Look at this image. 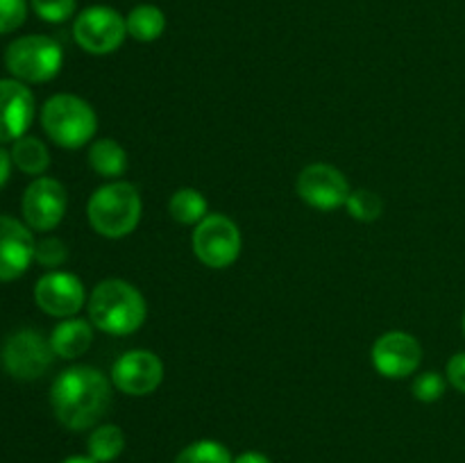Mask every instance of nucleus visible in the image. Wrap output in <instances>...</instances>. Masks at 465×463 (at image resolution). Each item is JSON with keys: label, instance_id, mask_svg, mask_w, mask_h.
<instances>
[{"label": "nucleus", "instance_id": "1", "mask_svg": "<svg viewBox=\"0 0 465 463\" xmlns=\"http://www.w3.org/2000/svg\"><path fill=\"white\" fill-rule=\"evenodd\" d=\"M50 404L66 429H89L107 413L112 404V384L98 368L73 366L54 379Z\"/></svg>", "mask_w": 465, "mask_h": 463}, {"label": "nucleus", "instance_id": "2", "mask_svg": "<svg viewBox=\"0 0 465 463\" xmlns=\"http://www.w3.org/2000/svg\"><path fill=\"white\" fill-rule=\"evenodd\" d=\"M148 316L143 295L125 280H104L91 291L89 318L100 331L114 336L134 334Z\"/></svg>", "mask_w": 465, "mask_h": 463}, {"label": "nucleus", "instance_id": "3", "mask_svg": "<svg viewBox=\"0 0 465 463\" xmlns=\"http://www.w3.org/2000/svg\"><path fill=\"white\" fill-rule=\"evenodd\" d=\"M141 195L130 182H112L91 195L86 216L91 227L107 239H123L132 234L141 221Z\"/></svg>", "mask_w": 465, "mask_h": 463}, {"label": "nucleus", "instance_id": "4", "mask_svg": "<svg viewBox=\"0 0 465 463\" xmlns=\"http://www.w3.org/2000/svg\"><path fill=\"white\" fill-rule=\"evenodd\" d=\"M41 125L50 141L62 148L77 150L94 139L98 130V118L86 100L71 94H57L44 104Z\"/></svg>", "mask_w": 465, "mask_h": 463}, {"label": "nucleus", "instance_id": "5", "mask_svg": "<svg viewBox=\"0 0 465 463\" xmlns=\"http://www.w3.org/2000/svg\"><path fill=\"white\" fill-rule=\"evenodd\" d=\"M5 64L18 82H48L62 71V45L44 34H27L12 41Z\"/></svg>", "mask_w": 465, "mask_h": 463}, {"label": "nucleus", "instance_id": "6", "mask_svg": "<svg viewBox=\"0 0 465 463\" xmlns=\"http://www.w3.org/2000/svg\"><path fill=\"white\" fill-rule=\"evenodd\" d=\"M193 252L204 266L227 268L241 254V232L232 218L209 213L193 230Z\"/></svg>", "mask_w": 465, "mask_h": 463}, {"label": "nucleus", "instance_id": "7", "mask_svg": "<svg viewBox=\"0 0 465 463\" xmlns=\"http://www.w3.org/2000/svg\"><path fill=\"white\" fill-rule=\"evenodd\" d=\"M127 34V23L116 9L94 5L86 7L73 23L77 45L91 54H109L121 48Z\"/></svg>", "mask_w": 465, "mask_h": 463}, {"label": "nucleus", "instance_id": "8", "mask_svg": "<svg viewBox=\"0 0 465 463\" xmlns=\"http://www.w3.org/2000/svg\"><path fill=\"white\" fill-rule=\"evenodd\" d=\"M53 345L35 330H21L3 348V366L14 379H39L53 363Z\"/></svg>", "mask_w": 465, "mask_h": 463}, {"label": "nucleus", "instance_id": "9", "mask_svg": "<svg viewBox=\"0 0 465 463\" xmlns=\"http://www.w3.org/2000/svg\"><path fill=\"white\" fill-rule=\"evenodd\" d=\"M66 204L68 195L62 182L53 177H39L23 193V218L27 227L36 232L54 230L66 213Z\"/></svg>", "mask_w": 465, "mask_h": 463}, {"label": "nucleus", "instance_id": "10", "mask_svg": "<svg viewBox=\"0 0 465 463\" xmlns=\"http://www.w3.org/2000/svg\"><path fill=\"white\" fill-rule=\"evenodd\" d=\"M350 184L339 168L330 163H312L298 177V195L313 209L334 212L350 198Z\"/></svg>", "mask_w": 465, "mask_h": 463}, {"label": "nucleus", "instance_id": "11", "mask_svg": "<svg viewBox=\"0 0 465 463\" xmlns=\"http://www.w3.org/2000/svg\"><path fill=\"white\" fill-rule=\"evenodd\" d=\"M112 381L125 395H150L163 381L162 359L148 350H132L116 359L112 368Z\"/></svg>", "mask_w": 465, "mask_h": 463}, {"label": "nucleus", "instance_id": "12", "mask_svg": "<svg viewBox=\"0 0 465 463\" xmlns=\"http://www.w3.org/2000/svg\"><path fill=\"white\" fill-rule=\"evenodd\" d=\"M372 366L389 379L413 375L422 361V348L416 336L407 331H389L372 345Z\"/></svg>", "mask_w": 465, "mask_h": 463}, {"label": "nucleus", "instance_id": "13", "mask_svg": "<svg viewBox=\"0 0 465 463\" xmlns=\"http://www.w3.org/2000/svg\"><path fill=\"white\" fill-rule=\"evenodd\" d=\"M35 300L41 311L54 318H73L84 307V286L73 272L53 271L35 286Z\"/></svg>", "mask_w": 465, "mask_h": 463}, {"label": "nucleus", "instance_id": "14", "mask_svg": "<svg viewBox=\"0 0 465 463\" xmlns=\"http://www.w3.org/2000/svg\"><path fill=\"white\" fill-rule=\"evenodd\" d=\"M35 236L21 221L0 213V281H12L35 259Z\"/></svg>", "mask_w": 465, "mask_h": 463}, {"label": "nucleus", "instance_id": "15", "mask_svg": "<svg viewBox=\"0 0 465 463\" xmlns=\"http://www.w3.org/2000/svg\"><path fill=\"white\" fill-rule=\"evenodd\" d=\"M35 118V95L23 82L0 80V141L25 136Z\"/></svg>", "mask_w": 465, "mask_h": 463}, {"label": "nucleus", "instance_id": "16", "mask_svg": "<svg viewBox=\"0 0 465 463\" xmlns=\"http://www.w3.org/2000/svg\"><path fill=\"white\" fill-rule=\"evenodd\" d=\"M94 343V330L89 320L82 318H64L50 334L53 352L62 359H77Z\"/></svg>", "mask_w": 465, "mask_h": 463}, {"label": "nucleus", "instance_id": "17", "mask_svg": "<svg viewBox=\"0 0 465 463\" xmlns=\"http://www.w3.org/2000/svg\"><path fill=\"white\" fill-rule=\"evenodd\" d=\"M89 163L98 175L121 177L127 171V153L118 141L100 139L91 143Z\"/></svg>", "mask_w": 465, "mask_h": 463}, {"label": "nucleus", "instance_id": "18", "mask_svg": "<svg viewBox=\"0 0 465 463\" xmlns=\"http://www.w3.org/2000/svg\"><path fill=\"white\" fill-rule=\"evenodd\" d=\"M125 23L127 34L136 41H143V44L159 39L163 30H166V16L154 5H139V7H134L127 14Z\"/></svg>", "mask_w": 465, "mask_h": 463}, {"label": "nucleus", "instance_id": "19", "mask_svg": "<svg viewBox=\"0 0 465 463\" xmlns=\"http://www.w3.org/2000/svg\"><path fill=\"white\" fill-rule=\"evenodd\" d=\"M86 449H89V457L94 461L112 463L125 449V434L118 425H100L91 431Z\"/></svg>", "mask_w": 465, "mask_h": 463}, {"label": "nucleus", "instance_id": "20", "mask_svg": "<svg viewBox=\"0 0 465 463\" xmlns=\"http://www.w3.org/2000/svg\"><path fill=\"white\" fill-rule=\"evenodd\" d=\"M12 162L27 175H41L50 166V154L44 141L36 136H21L12 145Z\"/></svg>", "mask_w": 465, "mask_h": 463}, {"label": "nucleus", "instance_id": "21", "mask_svg": "<svg viewBox=\"0 0 465 463\" xmlns=\"http://www.w3.org/2000/svg\"><path fill=\"white\" fill-rule=\"evenodd\" d=\"M209 204L204 195L195 189H180L173 193L171 202H168V212L182 225H198L200 221L209 216Z\"/></svg>", "mask_w": 465, "mask_h": 463}, {"label": "nucleus", "instance_id": "22", "mask_svg": "<svg viewBox=\"0 0 465 463\" xmlns=\"http://www.w3.org/2000/svg\"><path fill=\"white\" fill-rule=\"evenodd\" d=\"M175 463H234L230 449L218 440H195L177 454Z\"/></svg>", "mask_w": 465, "mask_h": 463}, {"label": "nucleus", "instance_id": "23", "mask_svg": "<svg viewBox=\"0 0 465 463\" xmlns=\"http://www.w3.org/2000/svg\"><path fill=\"white\" fill-rule=\"evenodd\" d=\"M345 207H348L350 216H352L354 221L361 222L377 221V218L381 216V212H384V202H381L380 195L371 189L352 191L348 202H345Z\"/></svg>", "mask_w": 465, "mask_h": 463}, {"label": "nucleus", "instance_id": "24", "mask_svg": "<svg viewBox=\"0 0 465 463\" xmlns=\"http://www.w3.org/2000/svg\"><path fill=\"white\" fill-rule=\"evenodd\" d=\"M41 21L64 23L75 12V0H30Z\"/></svg>", "mask_w": 465, "mask_h": 463}, {"label": "nucleus", "instance_id": "25", "mask_svg": "<svg viewBox=\"0 0 465 463\" xmlns=\"http://www.w3.org/2000/svg\"><path fill=\"white\" fill-rule=\"evenodd\" d=\"M445 389H448V381H445L443 375L439 372H422L416 381H413V395L420 402H436L445 395Z\"/></svg>", "mask_w": 465, "mask_h": 463}, {"label": "nucleus", "instance_id": "26", "mask_svg": "<svg viewBox=\"0 0 465 463\" xmlns=\"http://www.w3.org/2000/svg\"><path fill=\"white\" fill-rule=\"evenodd\" d=\"M35 259L45 268H57L62 266L68 259V248L64 245V241L48 236V239H41L35 245Z\"/></svg>", "mask_w": 465, "mask_h": 463}, {"label": "nucleus", "instance_id": "27", "mask_svg": "<svg viewBox=\"0 0 465 463\" xmlns=\"http://www.w3.org/2000/svg\"><path fill=\"white\" fill-rule=\"evenodd\" d=\"M27 3L25 0H0V34L18 30L25 23Z\"/></svg>", "mask_w": 465, "mask_h": 463}, {"label": "nucleus", "instance_id": "28", "mask_svg": "<svg viewBox=\"0 0 465 463\" xmlns=\"http://www.w3.org/2000/svg\"><path fill=\"white\" fill-rule=\"evenodd\" d=\"M445 377H448L450 384L457 390L465 393V352L454 354L448 361V368H445Z\"/></svg>", "mask_w": 465, "mask_h": 463}, {"label": "nucleus", "instance_id": "29", "mask_svg": "<svg viewBox=\"0 0 465 463\" xmlns=\"http://www.w3.org/2000/svg\"><path fill=\"white\" fill-rule=\"evenodd\" d=\"M12 154L7 153L5 148H0V189L7 184L9 180V172H12Z\"/></svg>", "mask_w": 465, "mask_h": 463}, {"label": "nucleus", "instance_id": "30", "mask_svg": "<svg viewBox=\"0 0 465 463\" xmlns=\"http://www.w3.org/2000/svg\"><path fill=\"white\" fill-rule=\"evenodd\" d=\"M234 463H272V461L262 452H243L234 458Z\"/></svg>", "mask_w": 465, "mask_h": 463}, {"label": "nucleus", "instance_id": "31", "mask_svg": "<svg viewBox=\"0 0 465 463\" xmlns=\"http://www.w3.org/2000/svg\"><path fill=\"white\" fill-rule=\"evenodd\" d=\"M62 463H98V461H94L91 457H68L66 461H62Z\"/></svg>", "mask_w": 465, "mask_h": 463}, {"label": "nucleus", "instance_id": "32", "mask_svg": "<svg viewBox=\"0 0 465 463\" xmlns=\"http://www.w3.org/2000/svg\"><path fill=\"white\" fill-rule=\"evenodd\" d=\"M463 334H465V311H463Z\"/></svg>", "mask_w": 465, "mask_h": 463}]
</instances>
